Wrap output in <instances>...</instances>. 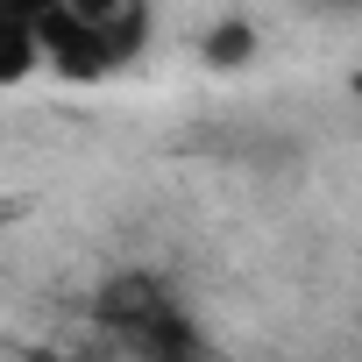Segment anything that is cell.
<instances>
[{
	"mask_svg": "<svg viewBox=\"0 0 362 362\" xmlns=\"http://www.w3.org/2000/svg\"><path fill=\"white\" fill-rule=\"evenodd\" d=\"M100 327L135 355V362H206V334L192 320V305L177 298L156 270H121L100 291Z\"/></svg>",
	"mask_w": 362,
	"mask_h": 362,
	"instance_id": "obj_1",
	"label": "cell"
},
{
	"mask_svg": "<svg viewBox=\"0 0 362 362\" xmlns=\"http://www.w3.org/2000/svg\"><path fill=\"white\" fill-rule=\"evenodd\" d=\"M36 36H43V57H50V71H57L64 86H100V78H121V71L142 57V43H149V8H128V15H114V22H78L71 8H50V15L36 22Z\"/></svg>",
	"mask_w": 362,
	"mask_h": 362,
	"instance_id": "obj_2",
	"label": "cell"
},
{
	"mask_svg": "<svg viewBox=\"0 0 362 362\" xmlns=\"http://www.w3.org/2000/svg\"><path fill=\"white\" fill-rule=\"evenodd\" d=\"M36 71H50V57H43V36H36V22H15V15H0V93L29 86Z\"/></svg>",
	"mask_w": 362,
	"mask_h": 362,
	"instance_id": "obj_3",
	"label": "cell"
},
{
	"mask_svg": "<svg viewBox=\"0 0 362 362\" xmlns=\"http://www.w3.org/2000/svg\"><path fill=\"white\" fill-rule=\"evenodd\" d=\"M256 50H263V36H256L242 15H228V22H214V29L199 36V64H206V71H242Z\"/></svg>",
	"mask_w": 362,
	"mask_h": 362,
	"instance_id": "obj_4",
	"label": "cell"
},
{
	"mask_svg": "<svg viewBox=\"0 0 362 362\" xmlns=\"http://www.w3.org/2000/svg\"><path fill=\"white\" fill-rule=\"evenodd\" d=\"M64 8H71L78 22H114V15H128V8H142V0H64Z\"/></svg>",
	"mask_w": 362,
	"mask_h": 362,
	"instance_id": "obj_5",
	"label": "cell"
},
{
	"mask_svg": "<svg viewBox=\"0 0 362 362\" xmlns=\"http://www.w3.org/2000/svg\"><path fill=\"white\" fill-rule=\"evenodd\" d=\"M50 8H64V0H0V15H15V22H43Z\"/></svg>",
	"mask_w": 362,
	"mask_h": 362,
	"instance_id": "obj_6",
	"label": "cell"
}]
</instances>
